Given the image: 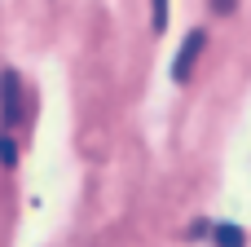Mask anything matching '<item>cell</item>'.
Returning <instances> with one entry per match:
<instances>
[{"label":"cell","instance_id":"obj_1","mask_svg":"<svg viewBox=\"0 0 251 247\" xmlns=\"http://www.w3.org/2000/svg\"><path fill=\"white\" fill-rule=\"evenodd\" d=\"M203 44H207L203 31H190V35L181 40V49H176V57H172V80H176V84H185V80L194 75V62H199Z\"/></svg>","mask_w":251,"mask_h":247},{"label":"cell","instance_id":"obj_2","mask_svg":"<svg viewBox=\"0 0 251 247\" xmlns=\"http://www.w3.org/2000/svg\"><path fill=\"white\" fill-rule=\"evenodd\" d=\"M0 115H4V124H22V84H18V71H0Z\"/></svg>","mask_w":251,"mask_h":247},{"label":"cell","instance_id":"obj_3","mask_svg":"<svg viewBox=\"0 0 251 247\" xmlns=\"http://www.w3.org/2000/svg\"><path fill=\"white\" fill-rule=\"evenodd\" d=\"M212 247H247V234L234 221H221V225H212Z\"/></svg>","mask_w":251,"mask_h":247},{"label":"cell","instance_id":"obj_4","mask_svg":"<svg viewBox=\"0 0 251 247\" xmlns=\"http://www.w3.org/2000/svg\"><path fill=\"white\" fill-rule=\"evenodd\" d=\"M0 164H4V168L18 164V146H13V137H0Z\"/></svg>","mask_w":251,"mask_h":247},{"label":"cell","instance_id":"obj_5","mask_svg":"<svg viewBox=\"0 0 251 247\" xmlns=\"http://www.w3.org/2000/svg\"><path fill=\"white\" fill-rule=\"evenodd\" d=\"M168 27V0H154V31Z\"/></svg>","mask_w":251,"mask_h":247},{"label":"cell","instance_id":"obj_6","mask_svg":"<svg viewBox=\"0 0 251 247\" xmlns=\"http://www.w3.org/2000/svg\"><path fill=\"white\" fill-rule=\"evenodd\" d=\"M234 4H238V0H212V9H216V13H234Z\"/></svg>","mask_w":251,"mask_h":247}]
</instances>
